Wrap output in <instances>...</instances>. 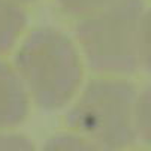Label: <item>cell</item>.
I'll use <instances>...</instances> for the list:
<instances>
[{"instance_id": "obj_2", "label": "cell", "mask_w": 151, "mask_h": 151, "mask_svg": "<svg viewBox=\"0 0 151 151\" xmlns=\"http://www.w3.org/2000/svg\"><path fill=\"white\" fill-rule=\"evenodd\" d=\"M15 68L36 105L60 109L76 93L82 66L72 40L61 32L42 27L32 32L15 55Z\"/></svg>"}, {"instance_id": "obj_9", "label": "cell", "mask_w": 151, "mask_h": 151, "mask_svg": "<svg viewBox=\"0 0 151 151\" xmlns=\"http://www.w3.org/2000/svg\"><path fill=\"white\" fill-rule=\"evenodd\" d=\"M21 2H32V0H21Z\"/></svg>"}, {"instance_id": "obj_5", "label": "cell", "mask_w": 151, "mask_h": 151, "mask_svg": "<svg viewBox=\"0 0 151 151\" xmlns=\"http://www.w3.org/2000/svg\"><path fill=\"white\" fill-rule=\"evenodd\" d=\"M26 24V12L15 2L0 0V54L14 47Z\"/></svg>"}, {"instance_id": "obj_8", "label": "cell", "mask_w": 151, "mask_h": 151, "mask_svg": "<svg viewBox=\"0 0 151 151\" xmlns=\"http://www.w3.org/2000/svg\"><path fill=\"white\" fill-rule=\"evenodd\" d=\"M32 144L24 138L0 135V148H30Z\"/></svg>"}, {"instance_id": "obj_1", "label": "cell", "mask_w": 151, "mask_h": 151, "mask_svg": "<svg viewBox=\"0 0 151 151\" xmlns=\"http://www.w3.org/2000/svg\"><path fill=\"white\" fill-rule=\"evenodd\" d=\"M76 36L93 70L132 73L148 64L144 0H109L79 21Z\"/></svg>"}, {"instance_id": "obj_7", "label": "cell", "mask_w": 151, "mask_h": 151, "mask_svg": "<svg viewBox=\"0 0 151 151\" xmlns=\"http://www.w3.org/2000/svg\"><path fill=\"white\" fill-rule=\"evenodd\" d=\"M72 145H75V148H84V145H91L93 148V144L84 141L81 138H75V136H60L57 139H54L52 142L48 144V147H52V148H70Z\"/></svg>"}, {"instance_id": "obj_3", "label": "cell", "mask_w": 151, "mask_h": 151, "mask_svg": "<svg viewBox=\"0 0 151 151\" xmlns=\"http://www.w3.org/2000/svg\"><path fill=\"white\" fill-rule=\"evenodd\" d=\"M138 91L132 82L94 79L66 115V124L100 148H124L136 142Z\"/></svg>"}, {"instance_id": "obj_4", "label": "cell", "mask_w": 151, "mask_h": 151, "mask_svg": "<svg viewBox=\"0 0 151 151\" xmlns=\"http://www.w3.org/2000/svg\"><path fill=\"white\" fill-rule=\"evenodd\" d=\"M29 112V94L17 70L0 61V129L23 123Z\"/></svg>"}, {"instance_id": "obj_6", "label": "cell", "mask_w": 151, "mask_h": 151, "mask_svg": "<svg viewBox=\"0 0 151 151\" xmlns=\"http://www.w3.org/2000/svg\"><path fill=\"white\" fill-rule=\"evenodd\" d=\"M108 2L109 0H58L61 9L70 15H85Z\"/></svg>"}]
</instances>
